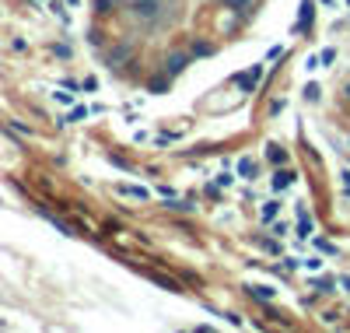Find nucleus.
<instances>
[{"instance_id": "obj_1", "label": "nucleus", "mask_w": 350, "mask_h": 333, "mask_svg": "<svg viewBox=\"0 0 350 333\" xmlns=\"http://www.w3.org/2000/svg\"><path fill=\"white\" fill-rule=\"evenodd\" d=\"M259 77H263V64H256V67H249L245 74H238V77H235V84H238L242 91H252V84H256Z\"/></svg>"}, {"instance_id": "obj_2", "label": "nucleus", "mask_w": 350, "mask_h": 333, "mask_svg": "<svg viewBox=\"0 0 350 333\" xmlns=\"http://www.w3.org/2000/svg\"><path fill=\"white\" fill-rule=\"evenodd\" d=\"M186 64H189V53H168V60H165V70L175 77V74H182V70H186Z\"/></svg>"}, {"instance_id": "obj_3", "label": "nucleus", "mask_w": 350, "mask_h": 333, "mask_svg": "<svg viewBox=\"0 0 350 333\" xmlns=\"http://www.w3.org/2000/svg\"><path fill=\"white\" fill-rule=\"evenodd\" d=\"M116 193L119 197H130V200H147L151 193H147V186H130V183H119L116 186Z\"/></svg>"}, {"instance_id": "obj_4", "label": "nucleus", "mask_w": 350, "mask_h": 333, "mask_svg": "<svg viewBox=\"0 0 350 333\" xmlns=\"http://www.w3.org/2000/svg\"><path fill=\"white\" fill-rule=\"evenodd\" d=\"M291 183H294V172H284V169H280L277 176H273V190H287V186H291Z\"/></svg>"}, {"instance_id": "obj_5", "label": "nucleus", "mask_w": 350, "mask_h": 333, "mask_svg": "<svg viewBox=\"0 0 350 333\" xmlns=\"http://www.w3.org/2000/svg\"><path fill=\"white\" fill-rule=\"evenodd\" d=\"M308 18H312V0H305V4H301V18H298L294 32H305V28H308Z\"/></svg>"}, {"instance_id": "obj_6", "label": "nucleus", "mask_w": 350, "mask_h": 333, "mask_svg": "<svg viewBox=\"0 0 350 333\" xmlns=\"http://www.w3.org/2000/svg\"><path fill=\"white\" fill-rule=\"evenodd\" d=\"M221 4H224L228 11H238V14H245V11H249V0H221Z\"/></svg>"}, {"instance_id": "obj_7", "label": "nucleus", "mask_w": 350, "mask_h": 333, "mask_svg": "<svg viewBox=\"0 0 350 333\" xmlns=\"http://www.w3.org/2000/svg\"><path fill=\"white\" fill-rule=\"evenodd\" d=\"M266 154H270V161H273V165H284V158H287V154H284V147H277V144H270V151H266Z\"/></svg>"}, {"instance_id": "obj_8", "label": "nucleus", "mask_w": 350, "mask_h": 333, "mask_svg": "<svg viewBox=\"0 0 350 333\" xmlns=\"http://www.w3.org/2000/svg\"><path fill=\"white\" fill-rule=\"evenodd\" d=\"M238 172H242L245 179H252V172H256V161H252V158H242V165H238Z\"/></svg>"}, {"instance_id": "obj_9", "label": "nucleus", "mask_w": 350, "mask_h": 333, "mask_svg": "<svg viewBox=\"0 0 350 333\" xmlns=\"http://www.w3.org/2000/svg\"><path fill=\"white\" fill-rule=\"evenodd\" d=\"M84 116H88V109H84V105H77V109H70V116L63 120V123H77V120H84Z\"/></svg>"}, {"instance_id": "obj_10", "label": "nucleus", "mask_w": 350, "mask_h": 333, "mask_svg": "<svg viewBox=\"0 0 350 333\" xmlns=\"http://www.w3.org/2000/svg\"><path fill=\"white\" fill-rule=\"evenodd\" d=\"M252 295L263 298V302H270V298H273V288H263V284H259V288H252Z\"/></svg>"}, {"instance_id": "obj_11", "label": "nucleus", "mask_w": 350, "mask_h": 333, "mask_svg": "<svg viewBox=\"0 0 350 333\" xmlns=\"http://www.w3.org/2000/svg\"><path fill=\"white\" fill-rule=\"evenodd\" d=\"M273 217H277V200H273V203H266V207H263V221H273Z\"/></svg>"}, {"instance_id": "obj_12", "label": "nucleus", "mask_w": 350, "mask_h": 333, "mask_svg": "<svg viewBox=\"0 0 350 333\" xmlns=\"http://www.w3.org/2000/svg\"><path fill=\"white\" fill-rule=\"evenodd\" d=\"M315 249H322V253H336V246L326 242V239H315Z\"/></svg>"}, {"instance_id": "obj_13", "label": "nucleus", "mask_w": 350, "mask_h": 333, "mask_svg": "<svg viewBox=\"0 0 350 333\" xmlns=\"http://www.w3.org/2000/svg\"><path fill=\"white\" fill-rule=\"evenodd\" d=\"M207 53H214L207 42H196V46H193V57H207Z\"/></svg>"}, {"instance_id": "obj_14", "label": "nucleus", "mask_w": 350, "mask_h": 333, "mask_svg": "<svg viewBox=\"0 0 350 333\" xmlns=\"http://www.w3.org/2000/svg\"><path fill=\"white\" fill-rule=\"evenodd\" d=\"M308 232H312V221H308V217H301V225H298V235H308Z\"/></svg>"}, {"instance_id": "obj_15", "label": "nucleus", "mask_w": 350, "mask_h": 333, "mask_svg": "<svg viewBox=\"0 0 350 333\" xmlns=\"http://www.w3.org/2000/svg\"><path fill=\"white\" fill-rule=\"evenodd\" d=\"M319 60H322V64H333V60H336V53H333V49H322V57H319Z\"/></svg>"}, {"instance_id": "obj_16", "label": "nucleus", "mask_w": 350, "mask_h": 333, "mask_svg": "<svg viewBox=\"0 0 350 333\" xmlns=\"http://www.w3.org/2000/svg\"><path fill=\"white\" fill-rule=\"evenodd\" d=\"M305 98H319V84H308L305 88Z\"/></svg>"}, {"instance_id": "obj_17", "label": "nucleus", "mask_w": 350, "mask_h": 333, "mask_svg": "<svg viewBox=\"0 0 350 333\" xmlns=\"http://www.w3.org/2000/svg\"><path fill=\"white\" fill-rule=\"evenodd\" d=\"M343 179H347V186H350V169H347V172H343Z\"/></svg>"}]
</instances>
